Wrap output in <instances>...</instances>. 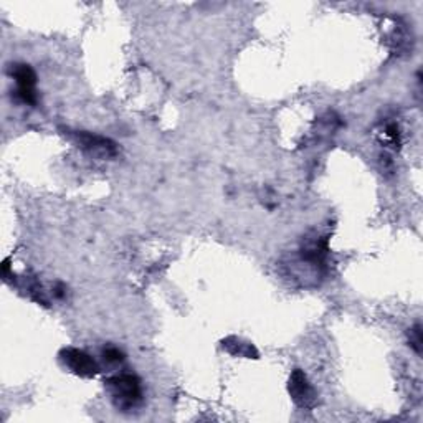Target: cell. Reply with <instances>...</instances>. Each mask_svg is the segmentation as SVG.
<instances>
[{"mask_svg": "<svg viewBox=\"0 0 423 423\" xmlns=\"http://www.w3.org/2000/svg\"><path fill=\"white\" fill-rule=\"evenodd\" d=\"M109 400L118 408V412L132 413L138 412L144 404L143 382L134 374H114L104 381Z\"/></svg>", "mask_w": 423, "mask_h": 423, "instance_id": "1", "label": "cell"}, {"mask_svg": "<svg viewBox=\"0 0 423 423\" xmlns=\"http://www.w3.org/2000/svg\"><path fill=\"white\" fill-rule=\"evenodd\" d=\"M70 136L81 151L96 159H113L119 152L118 144L109 138H104V136L93 134V132L86 131H74Z\"/></svg>", "mask_w": 423, "mask_h": 423, "instance_id": "2", "label": "cell"}, {"mask_svg": "<svg viewBox=\"0 0 423 423\" xmlns=\"http://www.w3.org/2000/svg\"><path fill=\"white\" fill-rule=\"evenodd\" d=\"M58 357L63 367L73 372L74 376L83 378H93L98 376V362L90 354H86L85 351L78 349V347H65V349H61Z\"/></svg>", "mask_w": 423, "mask_h": 423, "instance_id": "3", "label": "cell"}, {"mask_svg": "<svg viewBox=\"0 0 423 423\" xmlns=\"http://www.w3.org/2000/svg\"><path fill=\"white\" fill-rule=\"evenodd\" d=\"M288 392L293 402L299 408L310 410L317 402V394L306 374L301 369H294L288 381Z\"/></svg>", "mask_w": 423, "mask_h": 423, "instance_id": "4", "label": "cell"}, {"mask_svg": "<svg viewBox=\"0 0 423 423\" xmlns=\"http://www.w3.org/2000/svg\"><path fill=\"white\" fill-rule=\"evenodd\" d=\"M10 77L15 79L17 91H35L37 85V73L30 65L26 63H13L8 68Z\"/></svg>", "mask_w": 423, "mask_h": 423, "instance_id": "5", "label": "cell"}, {"mask_svg": "<svg viewBox=\"0 0 423 423\" xmlns=\"http://www.w3.org/2000/svg\"><path fill=\"white\" fill-rule=\"evenodd\" d=\"M222 344H223V349L227 352H230V354L235 357H248V359H251V357L257 359L258 357V352L253 347V344L241 341V339L228 337V339H225Z\"/></svg>", "mask_w": 423, "mask_h": 423, "instance_id": "6", "label": "cell"}, {"mask_svg": "<svg viewBox=\"0 0 423 423\" xmlns=\"http://www.w3.org/2000/svg\"><path fill=\"white\" fill-rule=\"evenodd\" d=\"M101 356H103V360H104V362H106V364H109V365H118V364L125 362V359H126L125 352H122V351L119 349V347H116V346H108V347H104L103 352H101Z\"/></svg>", "mask_w": 423, "mask_h": 423, "instance_id": "7", "label": "cell"}, {"mask_svg": "<svg viewBox=\"0 0 423 423\" xmlns=\"http://www.w3.org/2000/svg\"><path fill=\"white\" fill-rule=\"evenodd\" d=\"M408 341H410V346H412V349L415 351L417 354H422L423 337H422V326L420 324H415L412 329H410Z\"/></svg>", "mask_w": 423, "mask_h": 423, "instance_id": "8", "label": "cell"}, {"mask_svg": "<svg viewBox=\"0 0 423 423\" xmlns=\"http://www.w3.org/2000/svg\"><path fill=\"white\" fill-rule=\"evenodd\" d=\"M53 294H55L56 298H63L65 296V286L63 285H56L55 286V291H53Z\"/></svg>", "mask_w": 423, "mask_h": 423, "instance_id": "9", "label": "cell"}]
</instances>
